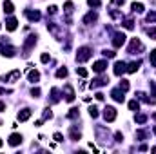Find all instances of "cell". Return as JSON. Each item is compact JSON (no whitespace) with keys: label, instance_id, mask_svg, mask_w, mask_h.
Masks as SVG:
<instances>
[{"label":"cell","instance_id":"6da1fadb","mask_svg":"<svg viewBox=\"0 0 156 154\" xmlns=\"http://www.w3.org/2000/svg\"><path fill=\"white\" fill-rule=\"evenodd\" d=\"M91 56H93L91 47H80V49H78V53H76V60H78V62H87Z\"/></svg>","mask_w":156,"mask_h":154},{"label":"cell","instance_id":"7a4b0ae2","mask_svg":"<svg viewBox=\"0 0 156 154\" xmlns=\"http://www.w3.org/2000/svg\"><path fill=\"white\" fill-rule=\"evenodd\" d=\"M144 49H145V47H144V44H142L140 40L133 38L131 40V44H129V49H127V51H129V54H134V53H142Z\"/></svg>","mask_w":156,"mask_h":154},{"label":"cell","instance_id":"3957f363","mask_svg":"<svg viewBox=\"0 0 156 154\" xmlns=\"http://www.w3.org/2000/svg\"><path fill=\"white\" fill-rule=\"evenodd\" d=\"M96 138H98L100 143H107V140H109V131H107L105 127L98 125V127H96Z\"/></svg>","mask_w":156,"mask_h":154},{"label":"cell","instance_id":"277c9868","mask_svg":"<svg viewBox=\"0 0 156 154\" xmlns=\"http://www.w3.org/2000/svg\"><path fill=\"white\" fill-rule=\"evenodd\" d=\"M37 35H31V37H27V40H26V44H24V56H27L29 54V51H31V47L37 44Z\"/></svg>","mask_w":156,"mask_h":154},{"label":"cell","instance_id":"5b68a950","mask_svg":"<svg viewBox=\"0 0 156 154\" xmlns=\"http://www.w3.org/2000/svg\"><path fill=\"white\" fill-rule=\"evenodd\" d=\"M104 118H105V121H115L116 120V109L111 107V105H107L104 109Z\"/></svg>","mask_w":156,"mask_h":154},{"label":"cell","instance_id":"8992f818","mask_svg":"<svg viewBox=\"0 0 156 154\" xmlns=\"http://www.w3.org/2000/svg\"><path fill=\"white\" fill-rule=\"evenodd\" d=\"M107 83H109L107 76H98L91 82V89H96V87H102V85H107Z\"/></svg>","mask_w":156,"mask_h":154},{"label":"cell","instance_id":"52a82bcc","mask_svg":"<svg viewBox=\"0 0 156 154\" xmlns=\"http://www.w3.org/2000/svg\"><path fill=\"white\" fill-rule=\"evenodd\" d=\"M0 53H2V56L13 58V56H15V53H16V49H15V47H11V45H2V47H0Z\"/></svg>","mask_w":156,"mask_h":154},{"label":"cell","instance_id":"ba28073f","mask_svg":"<svg viewBox=\"0 0 156 154\" xmlns=\"http://www.w3.org/2000/svg\"><path fill=\"white\" fill-rule=\"evenodd\" d=\"M64 94H66V102H69V103L75 102V89H73L69 83L64 87Z\"/></svg>","mask_w":156,"mask_h":154},{"label":"cell","instance_id":"9c48e42d","mask_svg":"<svg viewBox=\"0 0 156 154\" xmlns=\"http://www.w3.org/2000/svg\"><path fill=\"white\" fill-rule=\"evenodd\" d=\"M125 44V35L123 33H115L113 35V45L115 47H122Z\"/></svg>","mask_w":156,"mask_h":154},{"label":"cell","instance_id":"30bf717a","mask_svg":"<svg viewBox=\"0 0 156 154\" xmlns=\"http://www.w3.org/2000/svg\"><path fill=\"white\" fill-rule=\"evenodd\" d=\"M111 96H113V100L118 102V103H123V100H125V96H123V91H122V89H113V91H111Z\"/></svg>","mask_w":156,"mask_h":154},{"label":"cell","instance_id":"8fae6325","mask_svg":"<svg viewBox=\"0 0 156 154\" xmlns=\"http://www.w3.org/2000/svg\"><path fill=\"white\" fill-rule=\"evenodd\" d=\"M105 69H107V62H105V60H100V62H96V64L93 65V71L98 73V75H102Z\"/></svg>","mask_w":156,"mask_h":154},{"label":"cell","instance_id":"7c38bea8","mask_svg":"<svg viewBox=\"0 0 156 154\" xmlns=\"http://www.w3.org/2000/svg\"><path fill=\"white\" fill-rule=\"evenodd\" d=\"M24 13H26V16H27L31 22H38V20H40V11H37V9H35V11H31V9H26Z\"/></svg>","mask_w":156,"mask_h":154},{"label":"cell","instance_id":"4fadbf2b","mask_svg":"<svg viewBox=\"0 0 156 154\" xmlns=\"http://www.w3.org/2000/svg\"><path fill=\"white\" fill-rule=\"evenodd\" d=\"M73 9H75V4H73V2H66L64 11H66V15H67V18H66L67 24H71V13H73Z\"/></svg>","mask_w":156,"mask_h":154},{"label":"cell","instance_id":"5bb4252c","mask_svg":"<svg viewBox=\"0 0 156 154\" xmlns=\"http://www.w3.org/2000/svg\"><path fill=\"white\" fill-rule=\"evenodd\" d=\"M20 143H22V134H18V132H13V134L9 136V145L16 147V145H20Z\"/></svg>","mask_w":156,"mask_h":154},{"label":"cell","instance_id":"9a60e30c","mask_svg":"<svg viewBox=\"0 0 156 154\" xmlns=\"http://www.w3.org/2000/svg\"><path fill=\"white\" fill-rule=\"evenodd\" d=\"M125 71H127V64H125V62H116V64H115V75H116V76L123 75Z\"/></svg>","mask_w":156,"mask_h":154},{"label":"cell","instance_id":"2e32d148","mask_svg":"<svg viewBox=\"0 0 156 154\" xmlns=\"http://www.w3.org/2000/svg\"><path fill=\"white\" fill-rule=\"evenodd\" d=\"M18 78H20V71H18V69H15V71H11L9 75H5V76H4V82H16Z\"/></svg>","mask_w":156,"mask_h":154},{"label":"cell","instance_id":"e0dca14e","mask_svg":"<svg viewBox=\"0 0 156 154\" xmlns=\"http://www.w3.org/2000/svg\"><path fill=\"white\" fill-rule=\"evenodd\" d=\"M96 20H98V15H96V13H93V11H91V13H87V15L83 16V24H87V26H91V24H93V22H96Z\"/></svg>","mask_w":156,"mask_h":154},{"label":"cell","instance_id":"ac0fdd59","mask_svg":"<svg viewBox=\"0 0 156 154\" xmlns=\"http://www.w3.org/2000/svg\"><path fill=\"white\" fill-rule=\"evenodd\" d=\"M16 26H18V22H16V18H15V16H11V18H7V20H5V27H7V31H15V29H16Z\"/></svg>","mask_w":156,"mask_h":154},{"label":"cell","instance_id":"d6986e66","mask_svg":"<svg viewBox=\"0 0 156 154\" xmlns=\"http://www.w3.org/2000/svg\"><path fill=\"white\" fill-rule=\"evenodd\" d=\"M31 118V109H22L18 113V121H27Z\"/></svg>","mask_w":156,"mask_h":154},{"label":"cell","instance_id":"ffe728a7","mask_svg":"<svg viewBox=\"0 0 156 154\" xmlns=\"http://www.w3.org/2000/svg\"><path fill=\"white\" fill-rule=\"evenodd\" d=\"M140 65H142V60H136V62H131V64L127 65V73H136V71L140 69Z\"/></svg>","mask_w":156,"mask_h":154},{"label":"cell","instance_id":"44dd1931","mask_svg":"<svg viewBox=\"0 0 156 154\" xmlns=\"http://www.w3.org/2000/svg\"><path fill=\"white\" fill-rule=\"evenodd\" d=\"M2 7H4V13H7V15H11V13L15 11V7H13V2H11V0H5Z\"/></svg>","mask_w":156,"mask_h":154},{"label":"cell","instance_id":"7402d4cb","mask_svg":"<svg viewBox=\"0 0 156 154\" xmlns=\"http://www.w3.org/2000/svg\"><path fill=\"white\" fill-rule=\"evenodd\" d=\"M58 94H60V91H58L56 87H53V89H51V102H53V103H58V102H60V96H58Z\"/></svg>","mask_w":156,"mask_h":154},{"label":"cell","instance_id":"603a6c76","mask_svg":"<svg viewBox=\"0 0 156 154\" xmlns=\"http://www.w3.org/2000/svg\"><path fill=\"white\" fill-rule=\"evenodd\" d=\"M27 78H29V82H31V83H37V82L40 80V73H38V71H29Z\"/></svg>","mask_w":156,"mask_h":154},{"label":"cell","instance_id":"cb8c5ba5","mask_svg":"<svg viewBox=\"0 0 156 154\" xmlns=\"http://www.w3.org/2000/svg\"><path fill=\"white\" fill-rule=\"evenodd\" d=\"M78 116H80V111H78L76 107H73V109L67 113V118H69V120H76Z\"/></svg>","mask_w":156,"mask_h":154},{"label":"cell","instance_id":"d4e9b609","mask_svg":"<svg viewBox=\"0 0 156 154\" xmlns=\"http://www.w3.org/2000/svg\"><path fill=\"white\" fill-rule=\"evenodd\" d=\"M131 7H133V13H144V4H140V2H138V4L134 2Z\"/></svg>","mask_w":156,"mask_h":154},{"label":"cell","instance_id":"484cf974","mask_svg":"<svg viewBox=\"0 0 156 154\" xmlns=\"http://www.w3.org/2000/svg\"><path fill=\"white\" fill-rule=\"evenodd\" d=\"M123 27H125V29H134V22H133V18L123 20Z\"/></svg>","mask_w":156,"mask_h":154},{"label":"cell","instance_id":"4316f807","mask_svg":"<svg viewBox=\"0 0 156 154\" xmlns=\"http://www.w3.org/2000/svg\"><path fill=\"white\" fill-rule=\"evenodd\" d=\"M145 20H147L149 24H153V22H156V11H151V13H147Z\"/></svg>","mask_w":156,"mask_h":154},{"label":"cell","instance_id":"83f0119b","mask_svg":"<svg viewBox=\"0 0 156 154\" xmlns=\"http://www.w3.org/2000/svg\"><path fill=\"white\" fill-rule=\"evenodd\" d=\"M66 76H67V69L66 67H60L56 71V78H66Z\"/></svg>","mask_w":156,"mask_h":154},{"label":"cell","instance_id":"f1b7e54d","mask_svg":"<svg viewBox=\"0 0 156 154\" xmlns=\"http://www.w3.org/2000/svg\"><path fill=\"white\" fill-rule=\"evenodd\" d=\"M129 109H131V111H138V109H140V103H138L136 100H131V102H129Z\"/></svg>","mask_w":156,"mask_h":154},{"label":"cell","instance_id":"f546056e","mask_svg":"<svg viewBox=\"0 0 156 154\" xmlns=\"http://www.w3.org/2000/svg\"><path fill=\"white\" fill-rule=\"evenodd\" d=\"M109 15H111L113 18H118V20H122V18H123V15H122L120 11H115V9H111V11H109Z\"/></svg>","mask_w":156,"mask_h":154},{"label":"cell","instance_id":"4dcf8cb0","mask_svg":"<svg viewBox=\"0 0 156 154\" xmlns=\"http://www.w3.org/2000/svg\"><path fill=\"white\" fill-rule=\"evenodd\" d=\"M149 62H151V65L156 67V49L154 51H151V56H149Z\"/></svg>","mask_w":156,"mask_h":154},{"label":"cell","instance_id":"1f68e13d","mask_svg":"<svg viewBox=\"0 0 156 154\" xmlns=\"http://www.w3.org/2000/svg\"><path fill=\"white\" fill-rule=\"evenodd\" d=\"M71 138H73L75 142H76V140H80V132H78L75 127H71Z\"/></svg>","mask_w":156,"mask_h":154},{"label":"cell","instance_id":"d6a6232c","mask_svg":"<svg viewBox=\"0 0 156 154\" xmlns=\"http://www.w3.org/2000/svg\"><path fill=\"white\" fill-rule=\"evenodd\" d=\"M120 89H122L123 93L129 91V82H127V80H122V82H120Z\"/></svg>","mask_w":156,"mask_h":154},{"label":"cell","instance_id":"836d02e7","mask_svg":"<svg viewBox=\"0 0 156 154\" xmlns=\"http://www.w3.org/2000/svg\"><path fill=\"white\" fill-rule=\"evenodd\" d=\"M76 75H80L82 78H85L89 73H87V69H83V67H76Z\"/></svg>","mask_w":156,"mask_h":154},{"label":"cell","instance_id":"e575fe53","mask_svg":"<svg viewBox=\"0 0 156 154\" xmlns=\"http://www.w3.org/2000/svg\"><path fill=\"white\" fill-rule=\"evenodd\" d=\"M89 114L91 118H98V107H89Z\"/></svg>","mask_w":156,"mask_h":154},{"label":"cell","instance_id":"d590c367","mask_svg":"<svg viewBox=\"0 0 156 154\" xmlns=\"http://www.w3.org/2000/svg\"><path fill=\"white\" fill-rule=\"evenodd\" d=\"M51 109H44V116H42V121H45V120H49L51 118Z\"/></svg>","mask_w":156,"mask_h":154},{"label":"cell","instance_id":"8d00e7d4","mask_svg":"<svg viewBox=\"0 0 156 154\" xmlns=\"http://www.w3.org/2000/svg\"><path fill=\"white\" fill-rule=\"evenodd\" d=\"M145 121H147L145 114H136V123H145Z\"/></svg>","mask_w":156,"mask_h":154},{"label":"cell","instance_id":"74e56055","mask_svg":"<svg viewBox=\"0 0 156 154\" xmlns=\"http://www.w3.org/2000/svg\"><path fill=\"white\" fill-rule=\"evenodd\" d=\"M136 138L138 140H145L147 138V132L145 131H136Z\"/></svg>","mask_w":156,"mask_h":154},{"label":"cell","instance_id":"f35d334b","mask_svg":"<svg viewBox=\"0 0 156 154\" xmlns=\"http://www.w3.org/2000/svg\"><path fill=\"white\" fill-rule=\"evenodd\" d=\"M147 35L151 37L153 40H156V27H151V29H147Z\"/></svg>","mask_w":156,"mask_h":154},{"label":"cell","instance_id":"ab89813d","mask_svg":"<svg viewBox=\"0 0 156 154\" xmlns=\"http://www.w3.org/2000/svg\"><path fill=\"white\" fill-rule=\"evenodd\" d=\"M56 11H58L56 5H49V7H47V13H49V15H56Z\"/></svg>","mask_w":156,"mask_h":154},{"label":"cell","instance_id":"60d3db41","mask_svg":"<svg viewBox=\"0 0 156 154\" xmlns=\"http://www.w3.org/2000/svg\"><path fill=\"white\" fill-rule=\"evenodd\" d=\"M40 60H42V62H44V64H47V62H49V60H51V56H49V54H47V53H42V56H40Z\"/></svg>","mask_w":156,"mask_h":154},{"label":"cell","instance_id":"b9f144b4","mask_svg":"<svg viewBox=\"0 0 156 154\" xmlns=\"http://www.w3.org/2000/svg\"><path fill=\"white\" fill-rule=\"evenodd\" d=\"M115 54H116L115 51H107V49L104 51V56H107V58H115Z\"/></svg>","mask_w":156,"mask_h":154},{"label":"cell","instance_id":"7bdbcfd3","mask_svg":"<svg viewBox=\"0 0 156 154\" xmlns=\"http://www.w3.org/2000/svg\"><path fill=\"white\" fill-rule=\"evenodd\" d=\"M53 138H55V142H64V136H62L60 132H55V134H53Z\"/></svg>","mask_w":156,"mask_h":154},{"label":"cell","instance_id":"ee69618b","mask_svg":"<svg viewBox=\"0 0 156 154\" xmlns=\"http://www.w3.org/2000/svg\"><path fill=\"white\" fill-rule=\"evenodd\" d=\"M87 4L93 7H100V0H87Z\"/></svg>","mask_w":156,"mask_h":154},{"label":"cell","instance_id":"f6af8a7d","mask_svg":"<svg viewBox=\"0 0 156 154\" xmlns=\"http://www.w3.org/2000/svg\"><path fill=\"white\" fill-rule=\"evenodd\" d=\"M31 94H33L35 98H38V96H40V89H38V87H33V91H31Z\"/></svg>","mask_w":156,"mask_h":154},{"label":"cell","instance_id":"bcb514c9","mask_svg":"<svg viewBox=\"0 0 156 154\" xmlns=\"http://www.w3.org/2000/svg\"><path fill=\"white\" fill-rule=\"evenodd\" d=\"M104 98H105V94H104V93H96V100H98V102H102Z\"/></svg>","mask_w":156,"mask_h":154},{"label":"cell","instance_id":"7dc6e473","mask_svg":"<svg viewBox=\"0 0 156 154\" xmlns=\"http://www.w3.org/2000/svg\"><path fill=\"white\" fill-rule=\"evenodd\" d=\"M113 5H123V0H111Z\"/></svg>","mask_w":156,"mask_h":154},{"label":"cell","instance_id":"c3c4849f","mask_svg":"<svg viewBox=\"0 0 156 154\" xmlns=\"http://www.w3.org/2000/svg\"><path fill=\"white\" fill-rule=\"evenodd\" d=\"M151 91H153V96H156V83L151 82Z\"/></svg>","mask_w":156,"mask_h":154},{"label":"cell","instance_id":"681fc988","mask_svg":"<svg viewBox=\"0 0 156 154\" xmlns=\"http://www.w3.org/2000/svg\"><path fill=\"white\" fill-rule=\"evenodd\" d=\"M115 138H116V142H122V140H123V136H122V132H116V134H115Z\"/></svg>","mask_w":156,"mask_h":154},{"label":"cell","instance_id":"f907efd6","mask_svg":"<svg viewBox=\"0 0 156 154\" xmlns=\"http://www.w3.org/2000/svg\"><path fill=\"white\" fill-rule=\"evenodd\" d=\"M4 93H7V94H11V89H0V94H4Z\"/></svg>","mask_w":156,"mask_h":154},{"label":"cell","instance_id":"816d5d0a","mask_svg":"<svg viewBox=\"0 0 156 154\" xmlns=\"http://www.w3.org/2000/svg\"><path fill=\"white\" fill-rule=\"evenodd\" d=\"M4 109H5V103H4V102H0V111H4Z\"/></svg>","mask_w":156,"mask_h":154},{"label":"cell","instance_id":"f5cc1de1","mask_svg":"<svg viewBox=\"0 0 156 154\" xmlns=\"http://www.w3.org/2000/svg\"><path fill=\"white\" fill-rule=\"evenodd\" d=\"M151 151H153V152H156V147H153V149H151Z\"/></svg>","mask_w":156,"mask_h":154},{"label":"cell","instance_id":"db71d44e","mask_svg":"<svg viewBox=\"0 0 156 154\" xmlns=\"http://www.w3.org/2000/svg\"><path fill=\"white\" fill-rule=\"evenodd\" d=\"M153 118H154V120H156V113H154V114H153Z\"/></svg>","mask_w":156,"mask_h":154},{"label":"cell","instance_id":"11a10c76","mask_svg":"<svg viewBox=\"0 0 156 154\" xmlns=\"http://www.w3.org/2000/svg\"><path fill=\"white\" fill-rule=\"evenodd\" d=\"M153 131H154V134H156V127H154V129H153Z\"/></svg>","mask_w":156,"mask_h":154},{"label":"cell","instance_id":"9f6ffc18","mask_svg":"<svg viewBox=\"0 0 156 154\" xmlns=\"http://www.w3.org/2000/svg\"><path fill=\"white\" fill-rule=\"evenodd\" d=\"M0 147H2V140H0Z\"/></svg>","mask_w":156,"mask_h":154},{"label":"cell","instance_id":"6f0895ef","mask_svg":"<svg viewBox=\"0 0 156 154\" xmlns=\"http://www.w3.org/2000/svg\"><path fill=\"white\" fill-rule=\"evenodd\" d=\"M0 125H2V121H0Z\"/></svg>","mask_w":156,"mask_h":154},{"label":"cell","instance_id":"680465c9","mask_svg":"<svg viewBox=\"0 0 156 154\" xmlns=\"http://www.w3.org/2000/svg\"><path fill=\"white\" fill-rule=\"evenodd\" d=\"M0 27H2V26H0Z\"/></svg>","mask_w":156,"mask_h":154}]
</instances>
